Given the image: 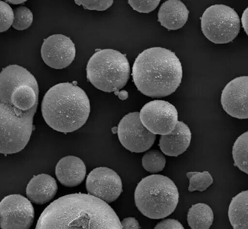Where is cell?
<instances>
[{
	"mask_svg": "<svg viewBox=\"0 0 248 229\" xmlns=\"http://www.w3.org/2000/svg\"><path fill=\"white\" fill-rule=\"evenodd\" d=\"M79 5H82L84 8L89 10L104 11L111 6L113 0H75Z\"/></svg>",
	"mask_w": 248,
	"mask_h": 229,
	"instance_id": "obj_25",
	"label": "cell"
},
{
	"mask_svg": "<svg viewBox=\"0 0 248 229\" xmlns=\"http://www.w3.org/2000/svg\"><path fill=\"white\" fill-rule=\"evenodd\" d=\"M41 55L43 61L49 67L62 69L74 60L75 46L70 37L62 34H53L44 40Z\"/></svg>",
	"mask_w": 248,
	"mask_h": 229,
	"instance_id": "obj_11",
	"label": "cell"
},
{
	"mask_svg": "<svg viewBox=\"0 0 248 229\" xmlns=\"http://www.w3.org/2000/svg\"><path fill=\"white\" fill-rule=\"evenodd\" d=\"M166 162L163 154L155 149L147 152L142 158V165L144 169L151 173L161 171L165 167Z\"/></svg>",
	"mask_w": 248,
	"mask_h": 229,
	"instance_id": "obj_20",
	"label": "cell"
},
{
	"mask_svg": "<svg viewBox=\"0 0 248 229\" xmlns=\"http://www.w3.org/2000/svg\"><path fill=\"white\" fill-rule=\"evenodd\" d=\"M232 155L234 165L248 174V131L240 135L234 142Z\"/></svg>",
	"mask_w": 248,
	"mask_h": 229,
	"instance_id": "obj_19",
	"label": "cell"
},
{
	"mask_svg": "<svg viewBox=\"0 0 248 229\" xmlns=\"http://www.w3.org/2000/svg\"><path fill=\"white\" fill-rule=\"evenodd\" d=\"M223 110L238 119L248 118V76L236 77L224 87L220 98Z\"/></svg>",
	"mask_w": 248,
	"mask_h": 229,
	"instance_id": "obj_12",
	"label": "cell"
},
{
	"mask_svg": "<svg viewBox=\"0 0 248 229\" xmlns=\"http://www.w3.org/2000/svg\"><path fill=\"white\" fill-rule=\"evenodd\" d=\"M201 24L204 35L215 44L232 41L240 29V20L236 12L222 4L208 7L202 15Z\"/></svg>",
	"mask_w": 248,
	"mask_h": 229,
	"instance_id": "obj_6",
	"label": "cell"
},
{
	"mask_svg": "<svg viewBox=\"0 0 248 229\" xmlns=\"http://www.w3.org/2000/svg\"><path fill=\"white\" fill-rule=\"evenodd\" d=\"M86 187L88 194L107 203L116 200L123 191L119 175L107 167H99L92 170L87 176Z\"/></svg>",
	"mask_w": 248,
	"mask_h": 229,
	"instance_id": "obj_10",
	"label": "cell"
},
{
	"mask_svg": "<svg viewBox=\"0 0 248 229\" xmlns=\"http://www.w3.org/2000/svg\"><path fill=\"white\" fill-rule=\"evenodd\" d=\"M191 139V132L189 127L183 121H178L170 133L161 135L159 146L166 155L177 157L187 149Z\"/></svg>",
	"mask_w": 248,
	"mask_h": 229,
	"instance_id": "obj_13",
	"label": "cell"
},
{
	"mask_svg": "<svg viewBox=\"0 0 248 229\" xmlns=\"http://www.w3.org/2000/svg\"><path fill=\"white\" fill-rule=\"evenodd\" d=\"M140 117L144 126L155 135L169 134L178 121L176 108L163 100H154L145 104L140 110Z\"/></svg>",
	"mask_w": 248,
	"mask_h": 229,
	"instance_id": "obj_8",
	"label": "cell"
},
{
	"mask_svg": "<svg viewBox=\"0 0 248 229\" xmlns=\"http://www.w3.org/2000/svg\"><path fill=\"white\" fill-rule=\"evenodd\" d=\"M121 223L122 229H140V228L138 221L134 217L125 218Z\"/></svg>",
	"mask_w": 248,
	"mask_h": 229,
	"instance_id": "obj_27",
	"label": "cell"
},
{
	"mask_svg": "<svg viewBox=\"0 0 248 229\" xmlns=\"http://www.w3.org/2000/svg\"><path fill=\"white\" fill-rule=\"evenodd\" d=\"M35 229H122L113 209L89 194L62 196L42 212Z\"/></svg>",
	"mask_w": 248,
	"mask_h": 229,
	"instance_id": "obj_1",
	"label": "cell"
},
{
	"mask_svg": "<svg viewBox=\"0 0 248 229\" xmlns=\"http://www.w3.org/2000/svg\"><path fill=\"white\" fill-rule=\"evenodd\" d=\"M242 27L248 36V7L243 11L241 17Z\"/></svg>",
	"mask_w": 248,
	"mask_h": 229,
	"instance_id": "obj_28",
	"label": "cell"
},
{
	"mask_svg": "<svg viewBox=\"0 0 248 229\" xmlns=\"http://www.w3.org/2000/svg\"><path fill=\"white\" fill-rule=\"evenodd\" d=\"M1 229H29L34 212L31 201L19 194L4 197L0 203Z\"/></svg>",
	"mask_w": 248,
	"mask_h": 229,
	"instance_id": "obj_9",
	"label": "cell"
},
{
	"mask_svg": "<svg viewBox=\"0 0 248 229\" xmlns=\"http://www.w3.org/2000/svg\"><path fill=\"white\" fill-rule=\"evenodd\" d=\"M0 32L1 33L7 31L12 25L14 14V10L6 2L0 1Z\"/></svg>",
	"mask_w": 248,
	"mask_h": 229,
	"instance_id": "obj_23",
	"label": "cell"
},
{
	"mask_svg": "<svg viewBox=\"0 0 248 229\" xmlns=\"http://www.w3.org/2000/svg\"><path fill=\"white\" fill-rule=\"evenodd\" d=\"M58 189L56 180L46 174L33 176L27 184L26 193L28 199L36 204L48 202L55 196Z\"/></svg>",
	"mask_w": 248,
	"mask_h": 229,
	"instance_id": "obj_15",
	"label": "cell"
},
{
	"mask_svg": "<svg viewBox=\"0 0 248 229\" xmlns=\"http://www.w3.org/2000/svg\"><path fill=\"white\" fill-rule=\"evenodd\" d=\"M154 229H185L182 224L174 219H167L159 222Z\"/></svg>",
	"mask_w": 248,
	"mask_h": 229,
	"instance_id": "obj_26",
	"label": "cell"
},
{
	"mask_svg": "<svg viewBox=\"0 0 248 229\" xmlns=\"http://www.w3.org/2000/svg\"><path fill=\"white\" fill-rule=\"evenodd\" d=\"M14 18L13 27L17 30L28 28L33 21V14L28 7L20 6L14 9Z\"/></svg>",
	"mask_w": 248,
	"mask_h": 229,
	"instance_id": "obj_22",
	"label": "cell"
},
{
	"mask_svg": "<svg viewBox=\"0 0 248 229\" xmlns=\"http://www.w3.org/2000/svg\"><path fill=\"white\" fill-rule=\"evenodd\" d=\"M121 144L132 152H143L154 144L156 135L150 131L141 122L140 113H129L120 120L117 127Z\"/></svg>",
	"mask_w": 248,
	"mask_h": 229,
	"instance_id": "obj_7",
	"label": "cell"
},
{
	"mask_svg": "<svg viewBox=\"0 0 248 229\" xmlns=\"http://www.w3.org/2000/svg\"><path fill=\"white\" fill-rule=\"evenodd\" d=\"M178 189L169 178L154 174L142 179L134 194L136 207L144 216L161 219L170 215L179 201Z\"/></svg>",
	"mask_w": 248,
	"mask_h": 229,
	"instance_id": "obj_4",
	"label": "cell"
},
{
	"mask_svg": "<svg viewBox=\"0 0 248 229\" xmlns=\"http://www.w3.org/2000/svg\"><path fill=\"white\" fill-rule=\"evenodd\" d=\"M160 0H128L132 8L140 12L148 13L154 10L158 5Z\"/></svg>",
	"mask_w": 248,
	"mask_h": 229,
	"instance_id": "obj_24",
	"label": "cell"
},
{
	"mask_svg": "<svg viewBox=\"0 0 248 229\" xmlns=\"http://www.w3.org/2000/svg\"><path fill=\"white\" fill-rule=\"evenodd\" d=\"M186 176L189 180L188 190L190 192L205 190L213 182V179L208 171L188 172Z\"/></svg>",
	"mask_w": 248,
	"mask_h": 229,
	"instance_id": "obj_21",
	"label": "cell"
},
{
	"mask_svg": "<svg viewBox=\"0 0 248 229\" xmlns=\"http://www.w3.org/2000/svg\"><path fill=\"white\" fill-rule=\"evenodd\" d=\"M25 1H26V0H9L6 1V2L12 3L13 4H21L24 3Z\"/></svg>",
	"mask_w": 248,
	"mask_h": 229,
	"instance_id": "obj_30",
	"label": "cell"
},
{
	"mask_svg": "<svg viewBox=\"0 0 248 229\" xmlns=\"http://www.w3.org/2000/svg\"><path fill=\"white\" fill-rule=\"evenodd\" d=\"M117 96L122 100H125L128 98V93L125 90H122L119 92Z\"/></svg>",
	"mask_w": 248,
	"mask_h": 229,
	"instance_id": "obj_29",
	"label": "cell"
},
{
	"mask_svg": "<svg viewBox=\"0 0 248 229\" xmlns=\"http://www.w3.org/2000/svg\"><path fill=\"white\" fill-rule=\"evenodd\" d=\"M228 215L233 229H248V190L232 198Z\"/></svg>",
	"mask_w": 248,
	"mask_h": 229,
	"instance_id": "obj_17",
	"label": "cell"
},
{
	"mask_svg": "<svg viewBox=\"0 0 248 229\" xmlns=\"http://www.w3.org/2000/svg\"><path fill=\"white\" fill-rule=\"evenodd\" d=\"M86 167L79 158L75 156L63 157L57 163L55 175L59 182L66 187H75L84 180Z\"/></svg>",
	"mask_w": 248,
	"mask_h": 229,
	"instance_id": "obj_14",
	"label": "cell"
},
{
	"mask_svg": "<svg viewBox=\"0 0 248 229\" xmlns=\"http://www.w3.org/2000/svg\"><path fill=\"white\" fill-rule=\"evenodd\" d=\"M117 129H118L117 128L115 127L112 129V131L113 133H115L116 132H117Z\"/></svg>",
	"mask_w": 248,
	"mask_h": 229,
	"instance_id": "obj_31",
	"label": "cell"
},
{
	"mask_svg": "<svg viewBox=\"0 0 248 229\" xmlns=\"http://www.w3.org/2000/svg\"><path fill=\"white\" fill-rule=\"evenodd\" d=\"M41 111L45 121L52 129L62 133L72 132L86 122L90 103L85 92L78 85L60 83L45 94Z\"/></svg>",
	"mask_w": 248,
	"mask_h": 229,
	"instance_id": "obj_3",
	"label": "cell"
},
{
	"mask_svg": "<svg viewBox=\"0 0 248 229\" xmlns=\"http://www.w3.org/2000/svg\"><path fill=\"white\" fill-rule=\"evenodd\" d=\"M129 62L125 55L113 49L95 52L86 66L88 81L96 88L117 95L126 84L130 75Z\"/></svg>",
	"mask_w": 248,
	"mask_h": 229,
	"instance_id": "obj_5",
	"label": "cell"
},
{
	"mask_svg": "<svg viewBox=\"0 0 248 229\" xmlns=\"http://www.w3.org/2000/svg\"><path fill=\"white\" fill-rule=\"evenodd\" d=\"M132 75L142 94L159 98L175 91L181 82L183 71L181 63L173 52L162 47H153L138 55Z\"/></svg>",
	"mask_w": 248,
	"mask_h": 229,
	"instance_id": "obj_2",
	"label": "cell"
},
{
	"mask_svg": "<svg viewBox=\"0 0 248 229\" xmlns=\"http://www.w3.org/2000/svg\"><path fill=\"white\" fill-rule=\"evenodd\" d=\"M214 220V213L207 204L198 203L192 205L187 214V221L191 229H208Z\"/></svg>",
	"mask_w": 248,
	"mask_h": 229,
	"instance_id": "obj_18",
	"label": "cell"
},
{
	"mask_svg": "<svg viewBox=\"0 0 248 229\" xmlns=\"http://www.w3.org/2000/svg\"><path fill=\"white\" fill-rule=\"evenodd\" d=\"M188 15L189 11L182 1L169 0L161 5L158 13V20L165 28L175 30L185 24Z\"/></svg>",
	"mask_w": 248,
	"mask_h": 229,
	"instance_id": "obj_16",
	"label": "cell"
}]
</instances>
